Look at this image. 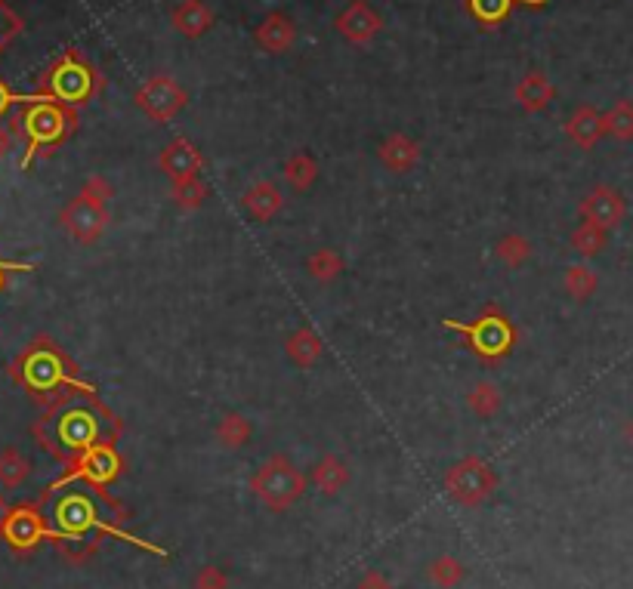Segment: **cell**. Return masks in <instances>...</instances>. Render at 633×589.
<instances>
[{"mask_svg":"<svg viewBox=\"0 0 633 589\" xmlns=\"http://www.w3.org/2000/svg\"><path fill=\"white\" fill-rule=\"evenodd\" d=\"M519 4H529V7H541V4H547V0H519Z\"/></svg>","mask_w":633,"mask_h":589,"instance_id":"cell-44","label":"cell"},{"mask_svg":"<svg viewBox=\"0 0 633 589\" xmlns=\"http://www.w3.org/2000/svg\"><path fill=\"white\" fill-rule=\"evenodd\" d=\"M251 494L269 512H288L306 494V475L285 454H272L251 475Z\"/></svg>","mask_w":633,"mask_h":589,"instance_id":"cell-8","label":"cell"},{"mask_svg":"<svg viewBox=\"0 0 633 589\" xmlns=\"http://www.w3.org/2000/svg\"><path fill=\"white\" fill-rule=\"evenodd\" d=\"M581 219L584 223H593V226H600V229H618L624 223V216H627V204H624V195L612 186H596L587 192V198L581 201L578 207Z\"/></svg>","mask_w":633,"mask_h":589,"instance_id":"cell-14","label":"cell"},{"mask_svg":"<svg viewBox=\"0 0 633 589\" xmlns=\"http://www.w3.org/2000/svg\"><path fill=\"white\" fill-rule=\"evenodd\" d=\"M254 41H257V47H260L263 53H272V56L288 53V50L294 47V41H297V25H294V19L285 16V13H269V16L257 25Z\"/></svg>","mask_w":633,"mask_h":589,"instance_id":"cell-16","label":"cell"},{"mask_svg":"<svg viewBox=\"0 0 633 589\" xmlns=\"http://www.w3.org/2000/svg\"><path fill=\"white\" fill-rule=\"evenodd\" d=\"M65 466H68L65 475L59 478V482H53L50 488L72 485V482H84V485H93V488H109L115 478L124 475L127 460L121 457V451L115 445H93V448L81 451L78 457H72Z\"/></svg>","mask_w":633,"mask_h":589,"instance_id":"cell-10","label":"cell"},{"mask_svg":"<svg viewBox=\"0 0 633 589\" xmlns=\"http://www.w3.org/2000/svg\"><path fill=\"white\" fill-rule=\"evenodd\" d=\"M109 201H112V186H109V179H102V176H90L81 192L68 201L59 213V223L62 229L72 235L78 244L90 247L96 244L105 229H109Z\"/></svg>","mask_w":633,"mask_h":589,"instance_id":"cell-6","label":"cell"},{"mask_svg":"<svg viewBox=\"0 0 633 589\" xmlns=\"http://www.w3.org/2000/svg\"><path fill=\"white\" fill-rule=\"evenodd\" d=\"M7 149H10V133H7L4 127H0V158L7 155Z\"/></svg>","mask_w":633,"mask_h":589,"instance_id":"cell-43","label":"cell"},{"mask_svg":"<svg viewBox=\"0 0 633 589\" xmlns=\"http://www.w3.org/2000/svg\"><path fill=\"white\" fill-rule=\"evenodd\" d=\"M241 204L257 223H269V219H275L281 213V207H285V192H281L272 179H260L241 195Z\"/></svg>","mask_w":633,"mask_h":589,"instance_id":"cell-19","label":"cell"},{"mask_svg":"<svg viewBox=\"0 0 633 589\" xmlns=\"http://www.w3.org/2000/svg\"><path fill=\"white\" fill-rule=\"evenodd\" d=\"M606 241H609V232L600 229V226H593V223H581L572 232V247H575V253L584 256V260H590V256H596V253H603Z\"/></svg>","mask_w":633,"mask_h":589,"instance_id":"cell-34","label":"cell"},{"mask_svg":"<svg viewBox=\"0 0 633 589\" xmlns=\"http://www.w3.org/2000/svg\"><path fill=\"white\" fill-rule=\"evenodd\" d=\"M337 31L343 34V38L349 41V44H359V47H365V44H371L377 34L383 31V19H380V13L371 7V4H365V0H353V4H349L340 16H337Z\"/></svg>","mask_w":633,"mask_h":589,"instance_id":"cell-15","label":"cell"},{"mask_svg":"<svg viewBox=\"0 0 633 589\" xmlns=\"http://www.w3.org/2000/svg\"><path fill=\"white\" fill-rule=\"evenodd\" d=\"M105 87V78L99 75V68H93L81 50H68L59 56L38 81V93L47 96L50 102H59L65 108H84L93 102Z\"/></svg>","mask_w":633,"mask_h":589,"instance_id":"cell-5","label":"cell"},{"mask_svg":"<svg viewBox=\"0 0 633 589\" xmlns=\"http://www.w3.org/2000/svg\"><path fill=\"white\" fill-rule=\"evenodd\" d=\"M170 22H173V28H177L183 38H204V34L214 28V22H217V16H214V10H210L204 0H180L177 7H173V13H170Z\"/></svg>","mask_w":633,"mask_h":589,"instance_id":"cell-17","label":"cell"},{"mask_svg":"<svg viewBox=\"0 0 633 589\" xmlns=\"http://www.w3.org/2000/svg\"><path fill=\"white\" fill-rule=\"evenodd\" d=\"M627 435H630V438H633V423H630V429H627Z\"/></svg>","mask_w":633,"mask_h":589,"instance_id":"cell-45","label":"cell"},{"mask_svg":"<svg viewBox=\"0 0 633 589\" xmlns=\"http://www.w3.org/2000/svg\"><path fill=\"white\" fill-rule=\"evenodd\" d=\"M603 130L618 139V142H630L633 139V102L630 99H618L609 112L603 115Z\"/></svg>","mask_w":633,"mask_h":589,"instance_id":"cell-31","label":"cell"},{"mask_svg":"<svg viewBox=\"0 0 633 589\" xmlns=\"http://www.w3.org/2000/svg\"><path fill=\"white\" fill-rule=\"evenodd\" d=\"M516 0H467V10L473 13V19H479L485 28H495L498 22H504L510 16Z\"/></svg>","mask_w":633,"mask_h":589,"instance_id":"cell-35","label":"cell"},{"mask_svg":"<svg viewBox=\"0 0 633 589\" xmlns=\"http://www.w3.org/2000/svg\"><path fill=\"white\" fill-rule=\"evenodd\" d=\"M136 108L143 112L149 121L155 124H167L177 118L186 102H189V93L173 81L170 75H152L143 87L136 90Z\"/></svg>","mask_w":633,"mask_h":589,"instance_id":"cell-12","label":"cell"},{"mask_svg":"<svg viewBox=\"0 0 633 589\" xmlns=\"http://www.w3.org/2000/svg\"><path fill=\"white\" fill-rule=\"evenodd\" d=\"M0 540H7V546L16 552V556H31L44 540H50V522H47L41 503L31 500V503L10 506V515L4 522V537Z\"/></svg>","mask_w":633,"mask_h":589,"instance_id":"cell-11","label":"cell"},{"mask_svg":"<svg viewBox=\"0 0 633 589\" xmlns=\"http://www.w3.org/2000/svg\"><path fill=\"white\" fill-rule=\"evenodd\" d=\"M28 475H31V460L19 448L0 451V485H4L7 491H13V488L28 482Z\"/></svg>","mask_w":633,"mask_h":589,"instance_id":"cell-27","label":"cell"},{"mask_svg":"<svg viewBox=\"0 0 633 589\" xmlns=\"http://www.w3.org/2000/svg\"><path fill=\"white\" fill-rule=\"evenodd\" d=\"M467 404L470 411L479 417V420H491L504 404V395H501V386L491 383V380H479L470 392H467Z\"/></svg>","mask_w":633,"mask_h":589,"instance_id":"cell-26","label":"cell"},{"mask_svg":"<svg viewBox=\"0 0 633 589\" xmlns=\"http://www.w3.org/2000/svg\"><path fill=\"white\" fill-rule=\"evenodd\" d=\"M566 136L578 145V149L590 152L593 145L606 136V130H603V115L596 112L593 105H578L575 112H572V118L566 121Z\"/></svg>","mask_w":633,"mask_h":589,"instance_id":"cell-20","label":"cell"},{"mask_svg":"<svg viewBox=\"0 0 633 589\" xmlns=\"http://www.w3.org/2000/svg\"><path fill=\"white\" fill-rule=\"evenodd\" d=\"M34 96H19V93H13L4 81H0V118H4L13 105H25V102H31Z\"/></svg>","mask_w":633,"mask_h":589,"instance_id":"cell-40","label":"cell"},{"mask_svg":"<svg viewBox=\"0 0 633 589\" xmlns=\"http://www.w3.org/2000/svg\"><path fill=\"white\" fill-rule=\"evenodd\" d=\"M427 577H430V583L439 586V589H454V586H461V583H464L467 568H464V562L457 559V556H448V552H445V556H439V559L430 562Z\"/></svg>","mask_w":633,"mask_h":589,"instance_id":"cell-29","label":"cell"},{"mask_svg":"<svg viewBox=\"0 0 633 589\" xmlns=\"http://www.w3.org/2000/svg\"><path fill=\"white\" fill-rule=\"evenodd\" d=\"M192 589H229V574L217 565H204L192 577Z\"/></svg>","mask_w":633,"mask_h":589,"instance_id":"cell-38","label":"cell"},{"mask_svg":"<svg viewBox=\"0 0 633 589\" xmlns=\"http://www.w3.org/2000/svg\"><path fill=\"white\" fill-rule=\"evenodd\" d=\"M170 198L173 204H177L180 210L192 213V210H201L204 201H207V186L201 179H189V182H177V186L170 189Z\"/></svg>","mask_w":633,"mask_h":589,"instance_id":"cell-36","label":"cell"},{"mask_svg":"<svg viewBox=\"0 0 633 589\" xmlns=\"http://www.w3.org/2000/svg\"><path fill=\"white\" fill-rule=\"evenodd\" d=\"M445 494L464 509H476L485 500H491V494L498 491V472L491 469V463H485L482 457H464L454 466H448L445 478Z\"/></svg>","mask_w":633,"mask_h":589,"instance_id":"cell-9","label":"cell"},{"mask_svg":"<svg viewBox=\"0 0 633 589\" xmlns=\"http://www.w3.org/2000/svg\"><path fill=\"white\" fill-rule=\"evenodd\" d=\"M56 549H59V556L65 562H72V565H84L90 562L96 552H99V540H81V537H53L50 540Z\"/></svg>","mask_w":633,"mask_h":589,"instance_id":"cell-33","label":"cell"},{"mask_svg":"<svg viewBox=\"0 0 633 589\" xmlns=\"http://www.w3.org/2000/svg\"><path fill=\"white\" fill-rule=\"evenodd\" d=\"M47 522H50V540L53 537H81V540H102L105 534H115L130 540L133 546H143L149 552L164 556V549L136 540L124 531L127 509L105 494V488H93L84 482L47 488L44 497H38Z\"/></svg>","mask_w":633,"mask_h":589,"instance_id":"cell-2","label":"cell"},{"mask_svg":"<svg viewBox=\"0 0 633 589\" xmlns=\"http://www.w3.org/2000/svg\"><path fill=\"white\" fill-rule=\"evenodd\" d=\"M349 478H353V469H349V463L337 454H325L312 469V485L328 497L340 494L349 485Z\"/></svg>","mask_w":633,"mask_h":589,"instance_id":"cell-22","label":"cell"},{"mask_svg":"<svg viewBox=\"0 0 633 589\" xmlns=\"http://www.w3.org/2000/svg\"><path fill=\"white\" fill-rule=\"evenodd\" d=\"M346 263H343V256L331 247H322V250H315L309 260H306V272L315 278V281H322V284H331L343 275Z\"/></svg>","mask_w":633,"mask_h":589,"instance_id":"cell-28","label":"cell"},{"mask_svg":"<svg viewBox=\"0 0 633 589\" xmlns=\"http://www.w3.org/2000/svg\"><path fill=\"white\" fill-rule=\"evenodd\" d=\"M513 96H516V102L525 108V112L538 115V112H544V108L553 102L556 90H553V84H550V78L544 75V71H529V75L519 78Z\"/></svg>","mask_w":633,"mask_h":589,"instance_id":"cell-21","label":"cell"},{"mask_svg":"<svg viewBox=\"0 0 633 589\" xmlns=\"http://www.w3.org/2000/svg\"><path fill=\"white\" fill-rule=\"evenodd\" d=\"M31 435L56 460L68 463L93 445H118L124 435L121 417L96 395V386L62 389L44 404L41 420H34Z\"/></svg>","mask_w":633,"mask_h":589,"instance_id":"cell-1","label":"cell"},{"mask_svg":"<svg viewBox=\"0 0 633 589\" xmlns=\"http://www.w3.org/2000/svg\"><path fill=\"white\" fill-rule=\"evenodd\" d=\"M214 435H217V441L226 451H241L254 438V423L248 417H241V414H226L217 423Z\"/></svg>","mask_w":633,"mask_h":589,"instance_id":"cell-24","label":"cell"},{"mask_svg":"<svg viewBox=\"0 0 633 589\" xmlns=\"http://www.w3.org/2000/svg\"><path fill=\"white\" fill-rule=\"evenodd\" d=\"M31 269H34L31 263H4V260H0V290H4L10 272H31Z\"/></svg>","mask_w":633,"mask_h":589,"instance_id":"cell-41","label":"cell"},{"mask_svg":"<svg viewBox=\"0 0 633 589\" xmlns=\"http://www.w3.org/2000/svg\"><path fill=\"white\" fill-rule=\"evenodd\" d=\"M13 124H16V133H22L25 145H28L25 158H22V167L28 170L38 155H44V158L53 155L68 136H75L78 112L75 108L59 105V102H50L41 93H34V99L22 105V112L16 115Z\"/></svg>","mask_w":633,"mask_h":589,"instance_id":"cell-4","label":"cell"},{"mask_svg":"<svg viewBox=\"0 0 633 589\" xmlns=\"http://www.w3.org/2000/svg\"><path fill=\"white\" fill-rule=\"evenodd\" d=\"M356 589H393V583H390V577H386L380 568H371V571L362 574V580L356 583Z\"/></svg>","mask_w":633,"mask_h":589,"instance_id":"cell-39","label":"cell"},{"mask_svg":"<svg viewBox=\"0 0 633 589\" xmlns=\"http://www.w3.org/2000/svg\"><path fill=\"white\" fill-rule=\"evenodd\" d=\"M495 256L507 266V269H522L525 263L532 260V241L525 235H504L498 244H495Z\"/></svg>","mask_w":633,"mask_h":589,"instance_id":"cell-32","label":"cell"},{"mask_svg":"<svg viewBox=\"0 0 633 589\" xmlns=\"http://www.w3.org/2000/svg\"><path fill=\"white\" fill-rule=\"evenodd\" d=\"M10 377L38 401H53L62 389H87V383L78 371V364L65 355L59 343L50 337H34L10 364Z\"/></svg>","mask_w":633,"mask_h":589,"instance_id":"cell-3","label":"cell"},{"mask_svg":"<svg viewBox=\"0 0 633 589\" xmlns=\"http://www.w3.org/2000/svg\"><path fill=\"white\" fill-rule=\"evenodd\" d=\"M377 158L390 173H408L420 161V142L405 136V133H393V136H386L380 142Z\"/></svg>","mask_w":633,"mask_h":589,"instance_id":"cell-18","label":"cell"},{"mask_svg":"<svg viewBox=\"0 0 633 589\" xmlns=\"http://www.w3.org/2000/svg\"><path fill=\"white\" fill-rule=\"evenodd\" d=\"M22 28H25L22 16L7 4V0H0V53H4L19 38Z\"/></svg>","mask_w":633,"mask_h":589,"instance_id":"cell-37","label":"cell"},{"mask_svg":"<svg viewBox=\"0 0 633 589\" xmlns=\"http://www.w3.org/2000/svg\"><path fill=\"white\" fill-rule=\"evenodd\" d=\"M448 330H454V334H461L470 346V352L485 361V364H495L501 358H507L516 346V327L513 321L498 309V306H485L482 315L476 321H454V318H445L442 321Z\"/></svg>","mask_w":633,"mask_h":589,"instance_id":"cell-7","label":"cell"},{"mask_svg":"<svg viewBox=\"0 0 633 589\" xmlns=\"http://www.w3.org/2000/svg\"><path fill=\"white\" fill-rule=\"evenodd\" d=\"M285 352H288V358L297 367H312L315 361L322 358L325 343H322V337L315 334L312 327H297L294 334H288V340H285Z\"/></svg>","mask_w":633,"mask_h":589,"instance_id":"cell-23","label":"cell"},{"mask_svg":"<svg viewBox=\"0 0 633 589\" xmlns=\"http://www.w3.org/2000/svg\"><path fill=\"white\" fill-rule=\"evenodd\" d=\"M204 167V155L195 142H189L186 136H177L170 139L161 155H158V170L170 179V186H177V182H189V179H198Z\"/></svg>","mask_w":633,"mask_h":589,"instance_id":"cell-13","label":"cell"},{"mask_svg":"<svg viewBox=\"0 0 633 589\" xmlns=\"http://www.w3.org/2000/svg\"><path fill=\"white\" fill-rule=\"evenodd\" d=\"M562 287H566V293L572 300L584 303V300L593 297L596 287H600V278H596V272L587 263H575V266L566 269V281H562Z\"/></svg>","mask_w":633,"mask_h":589,"instance_id":"cell-30","label":"cell"},{"mask_svg":"<svg viewBox=\"0 0 633 589\" xmlns=\"http://www.w3.org/2000/svg\"><path fill=\"white\" fill-rule=\"evenodd\" d=\"M7 515H10V503H7L4 494H0V537H4V522H7Z\"/></svg>","mask_w":633,"mask_h":589,"instance_id":"cell-42","label":"cell"},{"mask_svg":"<svg viewBox=\"0 0 633 589\" xmlns=\"http://www.w3.org/2000/svg\"><path fill=\"white\" fill-rule=\"evenodd\" d=\"M281 179L288 182L291 192H306V189H312V182L319 179V164H315V158H309L306 152H297L285 161V167H281Z\"/></svg>","mask_w":633,"mask_h":589,"instance_id":"cell-25","label":"cell"}]
</instances>
